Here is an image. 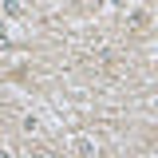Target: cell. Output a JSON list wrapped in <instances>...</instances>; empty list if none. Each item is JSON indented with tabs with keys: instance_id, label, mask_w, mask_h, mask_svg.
I'll list each match as a JSON object with an SVG mask.
<instances>
[{
	"instance_id": "1",
	"label": "cell",
	"mask_w": 158,
	"mask_h": 158,
	"mask_svg": "<svg viewBox=\"0 0 158 158\" xmlns=\"http://www.w3.org/2000/svg\"><path fill=\"white\" fill-rule=\"evenodd\" d=\"M4 12L8 16H20V0H4Z\"/></svg>"
}]
</instances>
